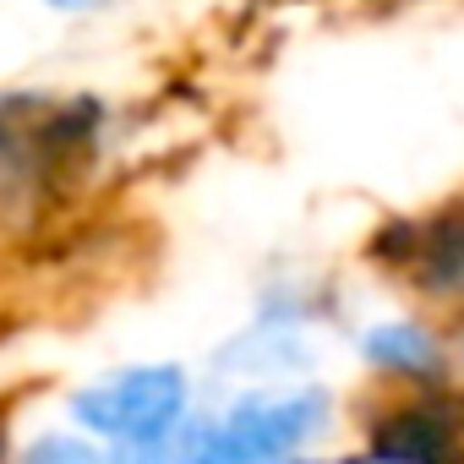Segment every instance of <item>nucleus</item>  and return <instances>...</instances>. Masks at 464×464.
Wrapping results in <instances>:
<instances>
[{"label":"nucleus","mask_w":464,"mask_h":464,"mask_svg":"<svg viewBox=\"0 0 464 464\" xmlns=\"http://www.w3.org/2000/svg\"><path fill=\"white\" fill-rule=\"evenodd\" d=\"M366 361L382 366V372H399V377H426L442 366V344L420 328V323H382L361 339Z\"/></svg>","instance_id":"obj_3"},{"label":"nucleus","mask_w":464,"mask_h":464,"mask_svg":"<svg viewBox=\"0 0 464 464\" xmlns=\"http://www.w3.org/2000/svg\"><path fill=\"white\" fill-rule=\"evenodd\" d=\"M180 399H186V382L180 372L169 366H137L104 388H88L72 399L77 420H88L93 431L104 437H121V442H153L175 426L180 415Z\"/></svg>","instance_id":"obj_1"},{"label":"nucleus","mask_w":464,"mask_h":464,"mask_svg":"<svg viewBox=\"0 0 464 464\" xmlns=\"http://www.w3.org/2000/svg\"><path fill=\"white\" fill-rule=\"evenodd\" d=\"M121 0H44V12H55V17H104Z\"/></svg>","instance_id":"obj_5"},{"label":"nucleus","mask_w":464,"mask_h":464,"mask_svg":"<svg viewBox=\"0 0 464 464\" xmlns=\"http://www.w3.org/2000/svg\"><path fill=\"white\" fill-rule=\"evenodd\" d=\"M404 274L426 290V295H464V202L415 218V236H410V257Z\"/></svg>","instance_id":"obj_2"},{"label":"nucleus","mask_w":464,"mask_h":464,"mask_svg":"<svg viewBox=\"0 0 464 464\" xmlns=\"http://www.w3.org/2000/svg\"><path fill=\"white\" fill-rule=\"evenodd\" d=\"M23 464H104L88 442H77V437H44Z\"/></svg>","instance_id":"obj_4"}]
</instances>
